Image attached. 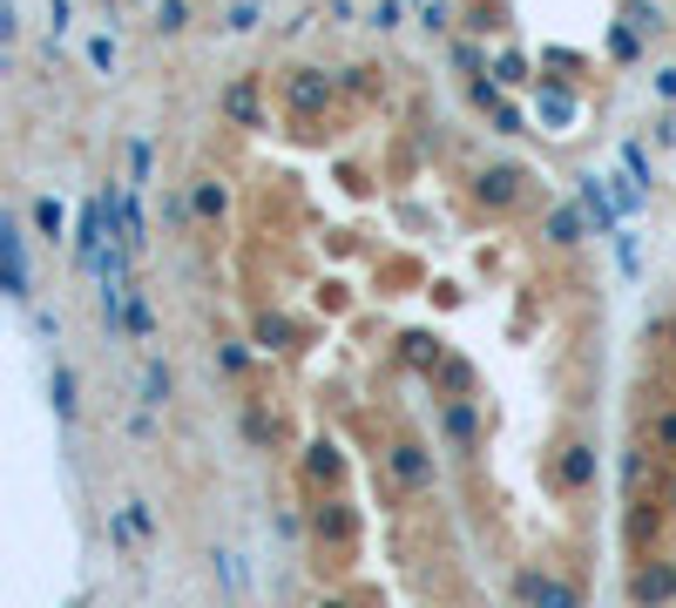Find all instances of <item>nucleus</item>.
<instances>
[{
	"label": "nucleus",
	"mask_w": 676,
	"mask_h": 608,
	"mask_svg": "<svg viewBox=\"0 0 676 608\" xmlns=\"http://www.w3.org/2000/svg\"><path fill=\"white\" fill-rule=\"evenodd\" d=\"M352 535H359V520H352L345 501H332V507L311 514V541H318V554H352Z\"/></svg>",
	"instance_id": "obj_1"
},
{
	"label": "nucleus",
	"mask_w": 676,
	"mask_h": 608,
	"mask_svg": "<svg viewBox=\"0 0 676 608\" xmlns=\"http://www.w3.org/2000/svg\"><path fill=\"white\" fill-rule=\"evenodd\" d=\"M392 480H400L406 494H426V486H433V460H426V446H413V439L392 446Z\"/></svg>",
	"instance_id": "obj_2"
},
{
	"label": "nucleus",
	"mask_w": 676,
	"mask_h": 608,
	"mask_svg": "<svg viewBox=\"0 0 676 608\" xmlns=\"http://www.w3.org/2000/svg\"><path fill=\"white\" fill-rule=\"evenodd\" d=\"M629 595L643 601V608H663V601L676 595V561H663V567H635V582H629Z\"/></svg>",
	"instance_id": "obj_3"
},
{
	"label": "nucleus",
	"mask_w": 676,
	"mask_h": 608,
	"mask_svg": "<svg viewBox=\"0 0 676 608\" xmlns=\"http://www.w3.org/2000/svg\"><path fill=\"white\" fill-rule=\"evenodd\" d=\"M522 601H528V608H582V601H575V588H562L554 575H535V567L522 575Z\"/></svg>",
	"instance_id": "obj_4"
},
{
	"label": "nucleus",
	"mask_w": 676,
	"mask_h": 608,
	"mask_svg": "<svg viewBox=\"0 0 676 608\" xmlns=\"http://www.w3.org/2000/svg\"><path fill=\"white\" fill-rule=\"evenodd\" d=\"M595 480V454L588 446H562V486H588Z\"/></svg>",
	"instance_id": "obj_5"
},
{
	"label": "nucleus",
	"mask_w": 676,
	"mask_h": 608,
	"mask_svg": "<svg viewBox=\"0 0 676 608\" xmlns=\"http://www.w3.org/2000/svg\"><path fill=\"white\" fill-rule=\"evenodd\" d=\"M0 243H8V291L27 298V257H21V230H0Z\"/></svg>",
	"instance_id": "obj_6"
},
{
	"label": "nucleus",
	"mask_w": 676,
	"mask_h": 608,
	"mask_svg": "<svg viewBox=\"0 0 676 608\" xmlns=\"http://www.w3.org/2000/svg\"><path fill=\"white\" fill-rule=\"evenodd\" d=\"M650 446L663 460H676V405H663V413H650Z\"/></svg>",
	"instance_id": "obj_7"
},
{
	"label": "nucleus",
	"mask_w": 676,
	"mask_h": 608,
	"mask_svg": "<svg viewBox=\"0 0 676 608\" xmlns=\"http://www.w3.org/2000/svg\"><path fill=\"white\" fill-rule=\"evenodd\" d=\"M305 467H311V480H339V473H345V460H339V446H325V439L311 446V460H305Z\"/></svg>",
	"instance_id": "obj_8"
},
{
	"label": "nucleus",
	"mask_w": 676,
	"mask_h": 608,
	"mask_svg": "<svg viewBox=\"0 0 676 608\" xmlns=\"http://www.w3.org/2000/svg\"><path fill=\"white\" fill-rule=\"evenodd\" d=\"M170 399V372H163V365H149V405H163Z\"/></svg>",
	"instance_id": "obj_9"
},
{
	"label": "nucleus",
	"mask_w": 676,
	"mask_h": 608,
	"mask_svg": "<svg viewBox=\"0 0 676 608\" xmlns=\"http://www.w3.org/2000/svg\"><path fill=\"white\" fill-rule=\"evenodd\" d=\"M55 405H61V420L75 413V379H68V372H55Z\"/></svg>",
	"instance_id": "obj_10"
},
{
	"label": "nucleus",
	"mask_w": 676,
	"mask_h": 608,
	"mask_svg": "<svg viewBox=\"0 0 676 608\" xmlns=\"http://www.w3.org/2000/svg\"><path fill=\"white\" fill-rule=\"evenodd\" d=\"M34 217H42V230H48V237H61V210H55V203H34Z\"/></svg>",
	"instance_id": "obj_11"
},
{
	"label": "nucleus",
	"mask_w": 676,
	"mask_h": 608,
	"mask_svg": "<svg viewBox=\"0 0 676 608\" xmlns=\"http://www.w3.org/2000/svg\"><path fill=\"white\" fill-rule=\"evenodd\" d=\"M663 501H669V514H676V480H669V486H663Z\"/></svg>",
	"instance_id": "obj_12"
},
{
	"label": "nucleus",
	"mask_w": 676,
	"mask_h": 608,
	"mask_svg": "<svg viewBox=\"0 0 676 608\" xmlns=\"http://www.w3.org/2000/svg\"><path fill=\"white\" fill-rule=\"evenodd\" d=\"M325 608H345V601H325Z\"/></svg>",
	"instance_id": "obj_13"
}]
</instances>
